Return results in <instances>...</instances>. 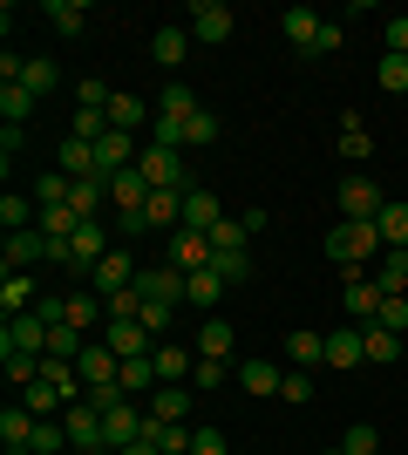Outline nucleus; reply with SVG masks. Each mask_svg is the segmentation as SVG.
<instances>
[{"label":"nucleus","instance_id":"f257e3e1","mask_svg":"<svg viewBox=\"0 0 408 455\" xmlns=\"http://www.w3.org/2000/svg\"><path fill=\"white\" fill-rule=\"evenodd\" d=\"M381 231L368 225V218H340V225L327 231V259L333 266H368V259H381Z\"/></svg>","mask_w":408,"mask_h":455},{"label":"nucleus","instance_id":"f03ea898","mask_svg":"<svg viewBox=\"0 0 408 455\" xmlns=\"http://www.w3.org/2000/svg\"><path fill=\"white\" fill-rule=\"evenodd\" d=\"M61 428H68V449L109 455V442H102V408H96V401H68V408H61Z\"/></svg>","mask_w":408,"mask_h":455},{"label":"nucleus","instance_id":"7ed1b4c3","mask_svg":"<svg viewBox=\"0 0 408 455\" xmlns=\"http://www.w3.org/2000/svg\"><path fill=\"white\" fill-rule=\"evenodd\" d=\"M143 428H150V415H143L136 401H116V408H102V442H109V455H123L130 442H143Z\"/></svg>","mask_w":408,"mask_h":455},{"label":"nucleus","instance_id":"20e7f679","mask_svg":"<svg viewBox=\"0 0 408 455\" xmlns=\"http://www.w3.org/2000/svg\"><path fill=\"white\" fill-rule=\"evenodd\" d=\"M164 245H171V259H164V266H177L184 279H191V272H204V266L218 259V245H212V238H204V231H184V225H177L171 238H164Z\"/></svg>","mask_w":408,"mask_h":455},{"label":"nucleus","instance_id":"39448f33","mask_svg":"<svg viewBox=\"0 0 408 455\" xmlns=\"http://www.w3.org/2000/svg\"><path fill=\"white\" fill-rule=\"evenodd\" d=\"M184 28H191V41L218 48V41H232V7H225V0H191V14H184Z\"/></svg>","mask_w":408,"mask_h":455},{"label":"nucleus","instance_id":"423d86ee","mask_svg":"<svg viewBox=\"0 0 408 455\" xmlns=\"http://www.w3.org/2000/svg\"><path fill=\"white\" fill-rule=\"evenodd\" d=\"M76 374H82V387H89V395H102V387H123V361H116V354H109L102 340H89V347H82Z\"/></svg>","mask_w":408,"mask_h":455},{"label":"nucleus","instance_id":"0eeeda50","mask_svg":"<svg viewBox=\"0 0 408 455\" xmlns=\"http://www.w3.org/2000/svg\"><path fill=\"white\" fill-rule=\"evenodd\" d=\"M136 171H143V184H150V190H191V184H184V164H177V150H164V143H143Z\"/></svg>","mask_w":408,"mask_h":455},{"label":"nucleus","instance_id":"6e6552de","mask_svg":"<svg viewBox=\"0 0 408 455\" xmlns=\"http://www.w3.org/2000/svg\"><path fill=\"white\" fill-rule=\"evenodd\" d=\"M102 347H109L116 361H143V354H156V340H150V326H143V320H109V326H102Z\"/></svg>","mask_w":408,"mask_h":455},{"label":"nucleus","instance_id":"1a4fd4ad","mask_svg":"<svg viewBox=\"0 0 408 455\" xmlns=\"http://www.w3.org/2000/svg\"><path fill=\"white\" fill-rule=\"evenodd\" d=\"M381 204H388V197H381V184H368V177L354 171V177H340V218H381Z\"/></svg>","mask_w":408,"mask_h":455},{"label":"nucleus","instance_id":"9d476101","mask_svg":"<svg viewBox=\"0 0 408 455\" xmlns=\"http://www.w3.org/2000/svg\"><path fill=\"white\" fill-rule=\"evenodd\" d=\"M0 354H48V320L20 313V320L0 326Z\"/></svg>","mask_w":408,"mask_h":455},{"label":"nucleus","instance_id":"9b49d317","mask_svg":"<svg viewBox=\"0 0 408 455\" xmlns=\"http://www.w3.org/2000/svg\"><path fill=\"white\" fill-rule=\"evenodd\" d=\"M123 285H136V259H130V245H116L96 272H89V292H102V299H109V292H123Z\"/></svg>","mask_w":408,"mask_h":455},{"label":"nucleus","instance_id":"f8f14e48","mask_svg":"<svg viewBox=\"0 0 408 455\" xmlns=\"http://www.w3.org/2000/svg\"><path fill=\"white\" fill-rule=\"evenodd\" d=\"M136 292H143L150 306H177L184 299V272L177 266H150V272H136Z\"/></svg>","mask_w":408,"mask_h":455},{"label":"nucleus","instance_id":"ddd939ff","mask_svg":"<svg viewBox=\"0 0 408 455\" xmlns=\"http://www.w3.org/2000/svg\"><path fill=\"white\" fill-rule=\"evenodd\" d=\"M279 380H286L279 361H238V387H245L252 401H279Z\"/></svg>","mask_w":408,"mask_h":455},{"label":"nucleus","instance_id":"4468645a","mask_svg":"<svg viewBox=\"0 0 408 455\" xmlns=\"http://www.w3.org/2000/svg\"><path fill=\"white\" fill-rule=\"evenodd\" d=\"M0 259H7V272H35L41 259H48V238H41V231H7Z\"/></svg>","mask_w":408,"mask_h":455},{"label":"nucleus","instance_id":"2eb2a0df","mask_svg":"<svg viewBox=\"0 0 408 455\" xmlns=\"http://www.w3.org/2000/svg\"><path fill=\"white\" fill-rule=\"evenodd\" d=\"M368 361V347H361V326H333L327 333V367L333 374H348V367Z\"/></svg>","mask_w":408,"mask_h":455},{"label":"nucleus","instance_id":"dca6fc26","mask_svg":"<svg viewBox=\"0 0 408 455\" xmlns=\"http://www.w3.org/2000/svg\"><path fill=\"white\" fill-rule=\"evenodd\" d=\"M143 415H150V421H184V415H191V380H164Z\"/></svg>","mask_w":408,"mask_h":455},{"label":"nucleus","instance_id":"f3484780","mask_svg":"<svg viewBox=\"0 0 408 455\" xmlns=\"http://www.w3.org/2000/svg\"><path fill=\"white\" fill-rule=\"evenodd\" d=\"M225 292H232V285L218 279V266H204V272H191V279H184V299H191L197 313H204V320L218 313V299H225Z\"/></svg>","mask_w":408,"mask_h":455},{"label":"nucleus","instance_id":"a211bd4d","mask_svg":"<svg viewBox=\"0 0 408 455\" xmlns=\"http://www.w3.org/2000/svg\"><path fill=\"white\" fill-rule=\"evenodd\" d=\"M218 218H225L218 190H204V184H191V190H184V231H212Z\"/></svg>","mask_w":408,"mask_h":455},{"label":"nucleus","instance_id":"6ab92c4d","mask_svg":"<svg viewBox=\"0 0 408 455\" xmlns=\"http://www.w3.org/2000/svg\"><path fill=\"white\" fill-rule=\"evenodd\" d=\"M35 428H41V415H28V408H7V415H0V442H7V455H28L35 449Z\"/></svg>","mask_w":408,"mask_h":455},{"label":"nucleus","instance_id":"aec40b11","mask_svg":"<svg viewBox=\"0 0 408 455\" xmlns=\"http://www.w3.org/2000/svg\"><path fill=\"white\" fill-rule=\"evenodd\" d=\"M191 347H197V361H232V347H238V340H232V320H218V313H212V320L197 326Z\"/></svg>","mask_w":408,"mask_h":455},{"label":"nucleus","instance_id":"412c9836","mask_svg":"<svg viewBox=\"0 0 408 455\" xmlns=\"http://www.w3.org/2000/svg\"><path fill=\"white\" fill-rule=\"evenodd\" d=\"M150 55H156V68H184V55H191V28H156L150 35Z\"/></svg>","mask_w":408,"mask_h":455},{"label":"nucleus","instance_id":"4be33fe9","mask_svg":"<svg viewBox=\"0 0 408 455\" xmlns=\"http://www.w3.org/2000/svg\"><path fill=\"white\" fill-rule=\"evenodd\" d=\"M68 326H82V333H96L109 326V306H102V292H68Z\"/></svg>","mask_w":408,"mask_h":455},{"label":"nucleus","instance_id":"5701e85b","mask_svg":"<svg viewBox=\"0 0 408 455\" xmlns=\"http://www.w3.org/2000/svg\"><path fill=\"white\" fill-rule=\"evenodd\" d=\"M156 380H191L197 374V347H171V340H156Z\"/></svg>","mask_w":408,"mask_h":455},{"label":"nucleus","instance_id":"b1692460","mask_svg":"<svg viewBox=\"0 0 408 455\" xmlns=\"http://www.w3.org/2000/svg\"><path fill=\"white\" fill-rule=\"evenodd\" d=\"M35 279H28V272H7V279H0V313H7V320H20V313H35Z\"/></svg>","mask_w":408,"mask_h":455},{"label":"nucleus","instance_id":"393cba45","mask_svg":"<svg viewBox=\"0 0 408 455\" xmlns=\"http://www.w3.org/2000/svg\"><path fill=\"white\" fill-rule=\"evenodd\" d=\"M197 109H204V102L191 95V82H164V95H156V116H164V123H191Z\"/></svg>","mask_w":408,"mask_h":455},{"label":"nucleus","instance_id":"a878e982","mask_svg":"<svg viewBox=\"0 0 408 455\" xmlns=\"http://www.w3.org/2000/svg\"><path fill=\"white\" fill-rule=\"evenodd\" d=\"M61 177H68V184H82V177H102L96 143H76V136H61Z\"/></svg>","mask_w":408,"mask_h":455},{"label":"nucleus","instance_id":"bb28decb","mask_svg":"<svg viewBox=\"0 0 408 455\" xmlns=\"http://www.w3.org/2000/svg\"><path fill=\"white\" fill-rule=\"evenodd\" d=\"M286 361H292V367H320V361H327V333L292 326V333H286Z\"/></svg>","mask_w":408,"mask_h":455},{"label":"nucleus","instance_id":"cd10ccee","mask_svg":"<svg viewBox=\"0 0 408 455\" xmlns=\"http://www.w3.org/2000/svg\"><path fill=\"white\" fill-rule=\"evenodd\" d=\"M109 204H116V211H143V204H150L143 171H116V177H109Z\"/></svg>","mask_w":408,"mask_h":455},{"label":"nucleus","instance_id":"c85d7f7f","mask_svg":"<svg viewBox=\"0 0 408 455\" xmlns=\"http://www.w3.org/2000/svg\"><path fill=\"white\" fill-rule=\"evenodd\" d=\"M35 102H41V95L28 89V82H0V116H7L14 130H28V116H35Z\"/></svg>","mask_w":408,"mask_h":455},{"label":"nucleus","instance_id":"c756f323","mask_svg":"<svg viewBox=\"0 0 408 455\" xmlns=\"http://www.w3.org/2000/svg\"><path fill=\"white\" fill-rule=\"evenodd\" d=\"M374 231H381V245H388V251H408V204H402V197H388V204H381Z\"/></svg>","mask_w":408,"mask_h":455},{"label":"nucleus","instance_id":"7c9ffc66","mask_svg":"<svg viewBox=\"0 0 408 455\" xmlns=\"http://www.w3.org/2000/svg\"><path fill=\"white\" fill-rule=\"evenodd\" d=\"M143 123H150V102H136V95L130 89H116V95H109V130H143Z\"/></svg>","mask_w":408,"mask_h":455},{"label":"nucleus","instance_id":"2f4dec72","mask_svg":"<svg viewBox=\"0 0 408 455\" xmlns=\"http://www.w3.org/2000/svg\"><path fill=\"white\" fill-rule=\"evenodd\" d=\"M320 28H327V20L313 14V7H286V41L300 48V55H313V41H320Z\"/></svg>","mask_w":408,"mask_h":455},{"label":"nucleus","instance_id":"473e14b6","mask_svg":"<svg viewBox=\"0 0 408 455\" xmlns=\"http://www.w3.org/2000/svg\"><path fill=\"white\" fill-rule=\"evenodd\" d=\"M150 231H177L184 225V190H150Z\"/></svg>","mask_w":408,"mask_h":455},{"label":"nucleus","instance_id":"72a5a7b5","mask_svg":"<svg viewBox=\"0 0 408 455\" xmlns=\"http://www.w3.org/2000/svg\"><path fill=\"white\" fill-rule=\"evenodd\" d=\"M361 347H368V361H374V367H395V354H402V333H388L381 320H368V326H361Z\"/></svg>","mask_w":408,"mask_h":455},{"label":"nucleus","instance_id":"f704fd0d","mask_svg":"<svg viewBox=\"0 0 408 455\" xmlns=\"http://www.w3.org/2000/svg\"><path fill=\"white\" fill-rule=\"evenodd\" d=\"M156 387H164V380H156V361H150V354H143V361H123V395H130V401H150Z\"/></svg>","mask_w":408,"mask_h":455},{"label":"nucleus","instance_id":"c9c22d12","mask_svg":"<svg viewBox=\"0 0 408 455\" xmlns=\"http://www.w3.org/2000/svg\"><path fill=\"white\" fill-rule=\"evenodd\" d=\"M340 156H348V164H368L374 156V136H368L361 116H340Z\"/></svg>","mask_w":408,"mask_h":455},{"label":"nucleus","instance_id":"e433bc0d","mask_svg":"<svg viewBox=\"0 0 408 455\" xmlns=\"http://www.w3.org/2000/svg\"><path fill=\"white\" fill-rule=\"evenodd\" d=\"M0 225H7V231H35L41 204H35V197H20V190H7V197H0Z\"/></svg>","mask_w":408,"mask_h":455},{"label":"nucleus","instance_id":"4c0bfd02","mask_svg":"<svg viewBox=\"0 0 408 455\" xmlns=\"http://www.w3.org/2000/svg\"><path fill=\"white\" fill-rule=\"evenodd\" d=\"M68 204H76L82 218H102V204H109V177H82V184H68Z\"/></svg>","mask_w":408,"mask_h":455},{"label":"nucleus","instance_id":"58836bf2","mask_svg":"<svg viewBox=\"0 0 408 455\" xmlns=\"http://www.w3.org/2000/svg\"><path fill=\"white\" fill-rule=\"evenodd\" d=\"M374 285H381V292H408V251H381V259H374Z\"/></svg>","mask_w":408,"mask_h":455},{"label":"nucleus","instance_id":"ea45409f","mask_svg":"<svg viewBox=\"0 0 408 455\" xmlns=\"http://www.w3.org/2000/svg\"><path fill=\"white\" fill-rule=\"evenodd\" d=\"M48 28H55V35H68V41H76L82 28H89V7H82V0H48Z\"/></svg>","mask_w":408,"mask_h":455},{"label":"nucleus","instance_id":"a19ab883","mask_svg":"<svg viewBox=\"0 0 408 455\" xmlns=\"http://www.w3.org/2000/svg\"><path fill=\"white\" fill-rule=\"evenodd\" d=\"M82 225H89V218H82L76 204H55V211H41V225H35V231H41V238H76Z\"/></svg>","mask_w":408,"mask_h":455},{"label":"nucleus","instance_id":"79ce46f5","mask_svg":"<svg viewBox=\"0 0 408 455\" xmlns=\"http://www.w3.org/2000/svg\"><path fill=\"white\" fill-rule=\"evenodd\" d=\"M68 136H76V143H102V136H109V109H76L68 116Z\"/></svg>","mask_w":408,"mask_h":455},{"label":"nucleus","instance_id":"37998d69","mask_svg":"<svg viewBox=\"0 0 408 455\" xmlns=\"http://www.w3.org/2000/svg\"><path fill=\"white\" fill-rule=\"evenodd\" d=\"M20 408H28V415H41V421H55V408H68V401H61L48 380H35V387H20Z\"/></svg>","mask_w":408,"mask_h":455},{"label":"nucleus","instance_id":"c03bdc74","mask_svg":"<svg viewBox=\"0 0 408 455\" xmlns=\"http://www.w3.org/2000/svg\"><path fill=\"white\" fill-rule=\"evenodd\" d=\"M82 347H89L82 326H48V354H55V361H82Z\"/></svg>","mask_w":408,"mask_h":455},{"label":"nucleus","instance_id":"a18cd8bd","mask_svg":"<svg viewBox=\"0 0 408 455\" xmlns=\"http://www.w3.org/2000/svg\"><path fill=\"white\" fill-rule=\"evenodd\" d=\"M374 89H381V95H408V55H381V68H374Z\"/></svg>","mask_w":408,"mask_h":455},{"label":"nucleus","instance_id":"49530a36","mask_svg":"<svg viewBox=\"0 0 408 455\" xmlns=\"http://www.w3.org/2000/svg\"><path fill=\"white\" fill-rule=\"evenodd\" d=\"M212 266H218V279H225V285H245V279H252V251L232 245V251H218Z\"/></svg>","mask_w":408,"mask_h":455},{"label":"nucleus","instance_id":"de8ad7c7","mask_svg":"<svg viewBox=\"0 0 408 455\" xmlns=\"http://www.w3.org/2000/svg\"><path fill=\"white\" fill-rule=\"evenodd\" d=\"M20 82H28V89H35V95H55V89H61V68H55V61H48V55H35V61H28V68H20Z\"/></svg>","mask_w":408,"mask_h":455},{"label":"nucleus","instance_id":"09e8293b","mask_svg":"<svg viewBox=\"0 0 408 455\" xmlns=\"http://www.w3.org/2000/svg\"><path fill=\"white\" fill-rule=\"evenodd\" d=\"M28 197H35L41 211H55V204H68V177H61V171H55V177H35V190H28Z\"/></svg>","mask_w":408,"mask_h":455},{"label":"nucleus","instance_id":"8fccbe9b","mask_svg":"<svg viewBox=\"0 0 408 455\" xmlns=\"http://www.w3.org/2000/svg\"><path fill=\"white\" fill-rule=\"evenodd\" d=\"M279 401H313V367H286V380H279Z\"/></svg>","mask_w":408,"mask_h":455},{"label":"nucleus","instance_id":"3c124183","mask_svg":"<svg viewBox=\"0 0 408 455\" xmlns=\"http://www.w3.org/2000/svg\"><path fill=\"white\" fill-rule=\"evenodd\" d=\"M333 449H340V455H374V449H381V435H374L368 421H354V428H348L340 442H333Z\"/></svg>","mask_w":408,"mask_h":455},{"label":"nucleus","instance_id":"603ef678","mask_svg":"<svg viewBox=\"0 0 408 455\" xmlns=\"http://www.w3.org/2000/svg\"><path fill=\"white\" fill-rule=\"evenodd\" d=\"M61 449H68V428H61V421H41V428H35V449H28V455H61Z\"/></svg>","mask_w":408,"mask_h":455},{"label":"nucleus","instance_id":"864d4df0","mask_svg":"<svg viewBox=\"0 0 408 455\" xmlns=\"http://www.w3.org/2000/svg\"><path fill=\"white\" fill-rule=\"evenodd\" d=\"M218 130H225V123H218L212 109H197L191 123H184V143H218Z\"/></svg>","mask_w":408,"mask_h":455},{"label":"nucleus","instance_id":"5fc2aeb1","mask_svg":"<svg viewBox=\"0 0 408 455\" xmlns=\"http://www.w3.org/2000/svg\"><path fill=\"white\" fill-rule=\"evenodd\" d=\"M109 95H116V89H102L96 76H82L76 82V109H109Z\"/></svg>","mask_w":408,"mask_h":455},{"label":"nucleus","instance_id":"6e6d98bb","mask_svg":"<svg viewBox=\"0 0 408 455\" xmlns=\"http://www.w3.org/2000/svg\"><path fill=\"white\" fill-rule=\"evenodd\" d=\"M374 320L388 326V333H408V292H395V299H381V313Z\"/></svg>","mask_w":408,"mask_h":455},{"label":"nucleus","instance_id":"4d7b16f0","mask_svg":"<svg viewBox=\"0 0 408 455\" xmlns=\"http://www.w3.org/2000/svg\"><path fill=\"white\" fill-rule=\"evenodd\" d=\"M204 238H212L218 251H232V245H245V225H238V218H218V225L204 231Z\"/></svg>","mask_w":408,"mask_h":455},{"label":"nucleus","instance_id":"13d9d810","mask_svg":"<svg viewBox=\"0 0 408 455\" xmlns=\"http://www.w3.org/2000/svg\"><path fill=\"white\" fill-rule=\"evenodd\" d=\"M191 387H197V395H218V387H225V361H197Z\"/></svg>","mask_w":408,"mask_h":455},{"label":"nucleus","instance_id":"bf43d9fd","mask_svg":"<svg viewBox=\"0 0 408 455\" xmlns=\"http://www.w3.org/2000/svg\"><path fill=\"white\" fill-rule=\"evenodd\" d=\"M171 313H177V306H150V299H143V313H136V320L150 326V340H164V333H171Z\"/></svg>","mask_w":408,"mask_h":455},{"label":"nucleus","instance_id":"052dcab7","mask_svg":"<svg viewBox=\"0 0 408 455\" xmlns=\"http://www.w3.org/2000/svg\"><path fill=\"white\" fill-rule=\"evenodd\" d=\"M381 41H388V55H408V14L381 20Z\"/></svg>","mask_w":408,"mask_h":455},{"label":"nucleus","instance_id":"680f3d73","mask_svg":"<svg viewBox=\"0 0 408 455\" xmlns=\"http://www.w3.org/2000/svg\"><path fill=\"white\" fill-rule=\"evenodd\" d=\"M150 231V211H116V238H143Z\"/></svg>","mask_w":408,"mask_h":455},{"label":"nucleus","instance_id":"e2e57ef3","mask_svg":"<svg viewBox=\"0 0 408 455\" xmlns=\"http://www.w3.org/2000/svg\"><path fill=\"white\" fill-rule=\"evenodd\" d=\"M340 48H348V35H340V20H327L320 41H313V55H340Z\"/></svg>","mask_w":408,"mask_h":455},{"label":"nucleus","instance_id":"0e129e2a","mask_svg":"<svg viewBox=\"0 0 408 455\" xmlns=\"http://www.w3.org/2000/svg\"><path fill=\"white\" fill-rule=\"evenodd\" d=\"M191 455H232V449H225V435H218V428H197Z\"/></svg>","mask_w":408,"mask_h":455},{"label":"nucleus","instance_id":"69168bd1","mask_svg":"<svg viewBox=\"0 0 408 455\" xmlns=\"http://www.w3.org/2000/svg\"><path fill=\"white\" fill-rule=\"evenodd\" d=\"M123 455H164V449H156V442L143 435V442H130V449H123Z\"/></svg>","mask_w":408,"mask_h":455}]
</instances>
